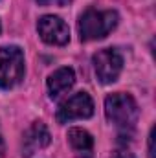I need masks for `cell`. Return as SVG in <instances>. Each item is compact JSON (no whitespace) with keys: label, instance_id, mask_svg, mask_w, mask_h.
I'll return each instance as SVG.
<instances>
[{"label":"cell","instance_id":"6da1fadb","mask_svg":"<svg viewBox=\"0 0 156 158\" xmlns=\"http://www.w3.org/2000/svg\"><path fill=\"white\" fill-rule=\"evenodd\" d=\"M117 20H119V17H117L116 11H112V9L99 11V9L88 7L79 17V22H77L79 37L84 42L103 39L117 26Z\"/></svg>","mask_w":156,"mask_h":158},{"label":"cell","instance_id":"7a4b0ae2","mask_svg":"<svg viewBox=\"0 0 156 158\" xmlns=\"http://www.w3.org/2000/svg\"><path fill=\"white\" fill-rule=\"evenodd\" d=\"M105 116L119 129H132L138 121L140 109L130 94L116 92L105 99Z\"/></svg>","mask_w":156,"mask_h":158},{"label":"cell","instance_id":"3957f363","mask_svg":"<svg viewBox=\"0 0 156 158\" xmlns=\"http://www.w3.org/2000/svg\"><path fill=\"white\" fill-rule=\"evenodd\" d=\"M24 77V53L18 46L0 48V88L7 90Z\"/></svg>","mask_w":156,"mask_h":158},{"label":"cell","instance_id":"277c9868","mask_svg":"<svg viewBox=\"0 0 156 158\" xmlns=\"http://www.w3.org/2000/svg\"><path fill=\"white\" fill-rule=\"evenodd\" d=\"M94 70L103 85L114 83L123 70V57L114 48H105L94 55Z\"/></svg>","mask_w":156,"mask_h":158},{"label":"cell","instance_id":"5b68a950","mask_svg":"<svg viewBox=\"0 0 156 158\" xmlns=\"http://www.w3.org/2000/svg\"><path fill=\"white\" fill-rule=\"evenodd\" d=\"M94 114V101L86 92H77L57 109V121L68 123L72 119H86Z\"/></svg>","mask_w":156,"mask_h":158},{"label":"cell","instance_id":"8992f818","mask_svg":"<svg viewBox=\"0 0 156 158\" xmlns=\"http://www.w3.org/2000/svg\"><path fill=\"white\" fill-rule=\"evenodd\" d=\"M37 31H39L40 39L46 44H53V46H64L70 40V30L66 26V22L55 15H44L39 19L37 24Z\"/></svg>","mask_w":156,"mask_h":158},{"label":"cell","instance_id":"52a82bcc","mask_svg":"<svg viewBox=\"0 0 156 158\" xmlns=\"http://www.w3.org/2000/svg\"><path fill=\"white\" fill-rule=\"evenodd\" d=\"M50 143V131L42 121H35L22 138V156L30 158L39 149H44Z\"/></svg>","mask_w":156,"mask_h":158},{"label":"cell","instance_id":"ba28073f","mask_svg":"<svg viewBox=\"0 0 156 158\" xmlns=\"http://www.w3.org/2000/svg\"><path fill=\"white\" fill-rule=\"evenodd\" d=\"M76 83V74L72 68L68 66H63L59 70H55L53 74H50V77L46 81V86H48V96L51 99H57L61 94L68 92Z\"/></svg>","mask_w":156,"mask_h":158},{"label":"cell","instance_id":"9c48e42d","mask_svg":"<svg viewBox=\"0 0 156 158\" xmlns=\"http://www.w3.org/2000/svg\"><path fill=\"white\" fill-rule=\"evenodd\" d=\"M68 142L72 145V149L76 151L79 158H92V151H94V138L90 136L88 131L74 127L68 131Z\"/></svg>","mask_w":156,"mask_h":158},{"label":"cell","instance_id":"30bf717a","mask_svg":"<svg viewBox=\"0 0 156 158\" xmlns=\"http://www.w3.org/2000/svg\"><path fill=\"white\" fill-rule=\"evenodd\" d=\"M39 6H59V7H63V6H66L70 0H35Z\"/></svg>","mask_w":156,"mask_h":158},{"label":"cell","instance_id":"8fae6325","mask_svg":"<svg viewBox=\"0 0 156 158\" xmlns=\"http://www.w3.org/2000/svg\"><path fill=\"white\" fill-rule=\"evenodd\" d=\"M149 158H156L154 156V127L149 132Z\"/></svg>","mask_w":156,"mask_h":158},{"label":"cell","instance_id":"7c38bea8","mask_svg":"<svg viewBox=\"0 0 156 158\" xmlns=\"http://www.w3.org/2000/svg\"><path fill=\"white\" fill-rule=\"evenodd\" d=\"M112 158H136V156L132 153H127V151H116L112 155Z\"/></svg>","mask_w":156,"mask_h":158},{"label":"cell","instance_id":"4fadbf2b","mask_svg":"<svg viewBox=\"0 0 156 158\" xmlns=\"http://www.w3.org/2000/svg\"><path fill=\"white\" fill-rule=\"evenodd\" d=\"M4 153H6V145H4V140H2V134H0V158H4Z\"/></svg>","mask_w":156,"mask_h":158}]
</instances>
